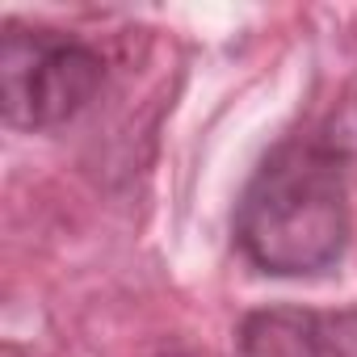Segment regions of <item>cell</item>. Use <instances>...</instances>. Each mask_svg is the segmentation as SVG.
<instances>
[{
  "instance_id": "cell-4",
  "label": "cell",
  "mask_w": 357,
  "mask_h": 357,
  "mask_svg": "<svg viewBox=\"0 0 357 357\" xmlns=\"http://www.w3.org/2000/svg\"><path fill=\"white\" fill-rule=\"evenodd\" d=\"M164 357H185V353H164Z\"/></svg>"
},
{
  "instance_id": "cell-1",
  "label": "cell",
  "mask_w": 357,
  "mask_h": 357,
  "mask_svg": "<svg viewBox=\"0 0 357 357\" xmlns=\"http://www.w3.org/2000/svg\"><path fill=\"white\" fill-rule=\"evenodd\" d=\"M244 257L278 278L332 269L349 244V190L336 151L319 143H282L265 155L236 211Z\"/></svg>"
},
{
  "instance_id": "cell-2",
  "label": "cell",
  "mask_w": 357,
  "mask_h": 357,
  "mask_svg": "<svg viewBox=\"0 0 357 357\" xmlns=\"http://www.w3.org/2000/svg\"><path fill=\"white\" fill-rule=\"evenodd\" d=\"M101 55L59 30L5 26L0 43V105L17 130H51L76 118L101 89Z\"/></svg>"
},
{
  "instance_id": "cell-3",
  "label": "cell",
  "mask_w": 357,
  "mask_h": 357,
  "mask_svg": "<svg viewBox=\"0 0 357 357\" xmlns=\"http://www.w3.org/2000/svg\"><path fill=\"white\" fill-rule=\"evenodd\" d=\"M240 357H357V344L336 315L265 307L240 324Z\"/></svg>"
}]
</instances>
